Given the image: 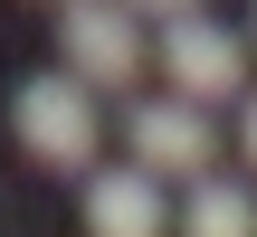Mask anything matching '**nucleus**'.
Returning a JSON list of instances; mask_svg holds the SVG:
<instances>
[{
  "label": "nucleus",
  "mask_w": 257,
  "mask_h": 237,
  "mask_svg": "<svg viewBox=\"0 0 257 237\" xmlns=\"http://www.w3.org/2000/svg\"><path fill=\"white\" fill-rule=\"evenodd\" d=\"M162 76L181 86V95H200V104H219V95H238L248 86V48L219 28V19H162Z\"/></svg>",
  "instance_id": "nucleus-4"
},
{
  "label": "nucleus",
  "mask_w": 257,
  "mask_h": 237,
  "mask_svg": "<svg viewBox=\"0 0 257 237\" xmlns=\"http://www.w3.org/2000/svg\"><path fill=\"white\" fill-rule=\"evenodd\" d=\"M238 152L257 162V95H248V114H238Z\"/></svg>",
  "instance_id": "nucleus-8"
},
{
  "label": "nucleus",
  "mask_w": 257,
  "mask_h": 237,
  "mask_svg": "<svg viewBox=\"0 0 257 237\" xmlns=\"http://www.w3.org/2000/svg\"><path fill=\"white\" fill-rule=\"evenodd\" d=\"M86 237H162V171L153 162L86 171Z\"/></svg>",
  "instance_id": "nucleus-5"
},
{
  "label": "nucleus",
  "mask_w": 257,
  "mask_h": 237,
  "mask_svg": "<svg viewBox=\"0 0 257 237\" xmlns=\"http://www.w3.org/2000/svg\"><path fill=\"white\" fill-rule=\"evenodd\" d=\"M124 10H134V19H191L200 0H124Z\"/></svg>",
  "instance_id": "nucleus-7"
},
{
  "label": "nucleus",
  "mask_w": 257,
  "mask_h": 237,
  "mask_svg": "<svg viewBox=\"0 0 257 237\" xmlns=\"http://www.w3.org/2000/svg\"><path fill=\"white\" fill-rule=\"evenodd\" d=\"M181 237H257V190L200 171V190H191V209H181Z\"/></svg>",
  "instance_id": "nucleus-6"
},
{
  "label": "nucleus",
  "mask_w": 257,
  "mask_h": 237,
  "mask_svg": "<svg viewBox=\"0 0 257 237\" xmlns=\"http://www.w3.org/2000/svg\"><path fill=\"white\" fill-rule=\"evenodd\" d=\"M57 48H67V66L95 95H124L143 76V38H134V10L124 0H67L57 10Z\"/></svg>",
  "instance_id": "nucleus-2"
},
{
  "label": "nucleus",
  "mask_w": 257,
  "mask_h": 237,
  "mask_svg": "<svg viewBox=\"0 0 257 237\" xmlns=\"http://www.w3.org/2000/svg\"><path fill=\"white\" fill-rule=\"evenodd\" d=\"M124 142H134V162H153L162 180H200L210 171V114H200V95H143L134 114H124Z\"/></svg>",
  "instance_id": "nucleus-3"
},
{
  "label": "nucleus",
  "mask_w": 257,
  "mask_h": 237,
  "mask_svg": "<svg viewBox=\"0 0 257 237\" xmlns=\"http://www.w3.org/2000/svg\"><path fill=\"white\" fill-rule=\"evenodd\" d=\"M10 124H19V142H29L48 171H86L95 142H105V124H95V86H86L76 66L29 76V86L10 95Z\"/></svg>",
  "instance_id": "nucleus-1"
}]
</instances>
